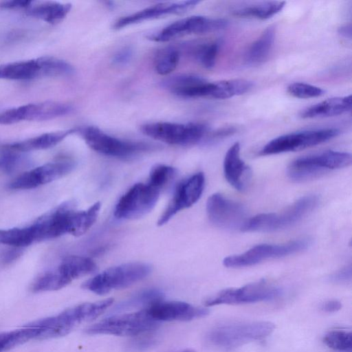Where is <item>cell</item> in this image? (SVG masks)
Instances as JSON below:
<instances>
[{"label":"cell","mask_w":352,"mask_h":352,"mask_svg":"<svg viewBox=\"0 0 352 352\" xmlns=\"http://www.w3.org/2000/svg\"><path fill=\"white\" fill-rule=\"evenodd\" d=\"M112 298L85 302L69 308L59 314L28 324L33 339H47L65 336L80 324L101 315L113 303Z\"/></svg>","instance_id":"cell-1"},{"label":"cell","mask_w":352,"mask_h":352,"mask_svg":"<svg viewBox=\"0 0 352 352\" xmlns=\"http://www.w3.org/2000/svg\"><path fill=\"white\" fill-rule=\"evenodd\" d=\"M318 204V197L316 195L304 196L283 212L262 213L248 219L241 230L272 232L289 228L310 213Z\"/></svg>","instance_id":"cell-2"},{"label":"cell","mask_w":352,"mask_h":352,"mask_svg":"<svg viewBox=\"0 0 352 352\" xmlns=\"http://www.w3.org/2000/svg\"><path fill=\"white\" fill-rule=\"evenodd\" d=\"M351 162L350 153L329 150L296 159L289 164L287 172L292 181L303 182L320 177L329 170L347 167Z\"/></svg>","instance_id":"cell-3"},{"label":"cell","mask_w":352,"mask_h":352,"mask_svg":"<svg viewBox=\"0 0 352 352\" xmlns=\"http://www.w3.org/2000/svg\"><path fill=\"white\" fill-rule=\"evenodd\" d=\"M74 72V68L72 65L53 56H43L0 65V79L23 80L69 76Z\"/></svg>","instance_id":"cell-4"},{"label":"cell","mask_w":352,"mask_h":352,"mask_svg":"<svg viewBox=\"0 0 352 352\" xmlns=\"http://www.w3.org/2000/svg\"><path fill=\"white\" fill-rule=\"evenodd\" d=\"M151 271L152 267L148 263H127L107 269L86 281L82 287L102 295L131 286L148 276Z\"/></svg>","instance_id":"cell-5"},{"label":"cell","mask_w":352,"mask_h":352,"mask_svg":"<svg viewBox=\"0 0 352 352\" xmlns=\"http://www.w3.org/2000/svg\"><path fill=\"white\" fill-rule=\"evenodd\" d=\"M274 328L273 323L265 321L226 324L212 329L208 335V340L215 346L230 349L263 339Z\"/></svg>","instance_id":"cell-6"},{"label":"cell","mask_w":352,"mask_h":352,"mask_svg":"<svg viewBox=\"0 0 352 352\" xmlns=\"http://www.w3.org/2000/svg\"><path fill=\"white\" fill-rule=\"evenodd\" d=\"M145 135L168 144L190 146L200 142L206 135L207 125L201 122L186 124L156 122L141 126Z\"/></svg>","instance_id":"cell-7"},{"label":"cell","mask_w":352,"mask_h":352,"mask_svg":"<svg viewBox=\"0 0 352 352\" xmlns=\"http://www.w3.org/2000/svg\"><path fill=\"white\" fill-rule=\"evenodd\" d=\"M77 132L91 149L109 157L129 158L153 148V146L144 142L126 141L116 138L94 126L77 128Z\"/></svg>","instance_id":"cell-8"},{"label":"cell","mask_w":352,"mask_h":352,"mask_svg":"<svg viewBox=\"0 0 352 352\" xmlns=\"http://www.w3.org/2000/svg\"><path fill=\"white\" fill-rule=\"evenodd\" d=\"M159 323L145 309L137 312L105 318L89 327L86 329V333L90 335L134 336L156 329Z\"/></svg>","instance_id":"cell-9"},{"label":"cell","mask_w":352,"mask_h":352,"mask_svg":"<svg viewBox=\"0 0 352 352\" xmlns=\"http://www.w3.org/2000/svg\"><path fill=\"white\" fill-rule=\"evenodd\" d=\"M340 133L336 128L306 130L280 135L268 142L258 153L270 155L301 151L326 142Z\"/></svg>","instance_id":"cell-10"},{"label":"cell","mask_w":352,"mask_h":352,"mask_svg":"<svg viewBox=\"0 0 352 352\" xmlns=\"http://www.w3.org/2000/svg\"><path fill=\"white\" fill-rule=\"evenodd\" d=\"M309 245L310 241L307 239H300L284 244H260L242 254L226 257L223 264L230 268L249 267L268 259L298 253L307 249Z\"/></svg>","instance_id":"cell-11"},{"label":"cell","mask_w":352,"mask_h":352,"mask_svg":"<svg viewBox=\"0 0 352 352\" xmlns=\"http://www.w3.org/2000/svg\"><path fill=\"white\" fill-rule=\"evenodd\" d=\"M160 190L148 183H138L118 200L114 216L118 219H136L151 212L156 205Z\"/></svg>","instance_id":"cell-12"},{"label":"cell","mask_w":352,"mask_h":352,"mask_svg":"<svg viewBox=\"0 0 352 352\" xmlns=\"http://www.w3.org/2000/svg\"><path fill=\"white\" fill-rule=\"evenodd\" d=\"M282 292L280 287L261 280L239 288L223 289L208 298L204 305L210 307L267 301L279 297Z\"/></svg>","instance_id":"cell-13"},{"label":"cell","mask_w":352,"mask_h":352,"mask_svg":"<svg viewBox=\"0 0 352 352\" xmlns=\"http://www.w3.org/2000/svg\"><path fill=\"white\" fill-rule=\"evenodd\" d=\"M70 104L54 101L28 104L0 113V124H11L23 120L44 121L71 113Z\"/></svg>","instance_id":"cell-14"},{"label":"cell","mask_w":352,"mask_h":352,"mask_svg":"<svg viewBox=\"0 0 352 352\" xmlns=\"http://www.w3.org/2000/svg\"><path fill=\"white\" fill-rule=\"evenodd\" d=\"M228 25V21L224 19L191 16L170 23L157 33L149 36L148 38L155 42H166L186 34L219 31Z\"/></svg>","instance_id":"cell-15"},{"label":"cell","mask_w":352,"mask_h":352,"mask_svg":"<svg viewBox=\"0 0 352 352\" xmlns=\"http://www.w3.org/2000/svg\"><path fill=\"white\" fill-rule=\"evenodd\" d=\"M206 213L212 224L226 230H241L248 219L245 209L241 204L220 193H214L208 197Z\"/></svg>","instance_id":"cell-16"},{"label":"cell","mask_w":352,"mask_h":352,"mask_svg":"<svg viewBox=\"0 0 352 352\" xmlns=\"http://www.w3.org/2000/svg\"><path fill=\"white\" fill-rule=\"evenodd\" d=\"M205 186V176L201 172L195 173L180 182L165 210L157 221L158 226H163L177 212L190 208L201 197Z\"/></svg>","instance_id":"cell-17"},{"label":"cell","mask_w":352,"mask_h":352,"mask_svg":"<svg viewBox=\"0 0 352 352\" xmlns=\"http://www.w3.org/2000/svg\"><path fill=\"white\" fill-rule=\"evenodd\" d=\"M76 209L70 202H65L54 210L40 217L32 226L35 240L41 241L70 234Z\"/></svg>","instance_id":"cell-18"},{"label":"cell","mask_w":352,"mask_h":352,"mask_svg":"<svg viewBox=\"0 0 352 352\" xmlns=\"http://www.w3.org/2000/svg\"><path fill=\"white\" fill-rule=\"evenodd\" d=\"M199 2V1H183L157 3L133 14L121 17L115 22L113 28L119 30L162 16L182 14L195 8Z\"/></svg>","instance_id":"cell-19"},{"label":"cell","mask_w":352,"mask_h":352,"mask_svg":"<svg viewBox=\"0 0 352 352\" xmlns=\"http://www.w3.org/2000/svg\"><path fill=\"white\" fill-rule=\"evenodd\" d=\"M146 309L149 315L158 322L191 320L204 317L209 312L207 309L196 307L187 302L179 301H160Z\"/></svg>","instance_id":"cell-20"},{"label":"cell","mask_w":352,"mask_h":352,"mask_svg":"<svg viewBox=\"0 0 352 352\" xmlns=\"http://www.w3.org/2000/svg\"><path fill=\"white\" fill-rule=\"evenodd\" d=\"M223 174L227 182L236 190L243 191L247 188L251 170L240 156V144H233L227 151L223 164Z\"/></svg>","instance_id":"cell-21"},{"label":"cell","mask_w":352,"mask_h":352,"mask_svg":"<svg viewBox=\"0 0 352 352\" xmlns=\"http://www.w3.org/2000/svg\"><path fill=\"white\" fill-rule=\"evenodd\" d=\"M72 4L52 1H30L23 10L28 16L50 23L60 22L68 14Z\"/></svg>","instance_id":"cell-22"},{"label":"cell","mask_w":352,"mask_h":352,"mask_svg":"<svg viewBox=\"0 0 352 352\" xmlns=\"http://www.w3.org/2000/svg\"><path fill=\"white\" fill-rule=\"evenodd\" d=\"M351 95L328 98L302 111V118H318L336 116L350 111Z\"/></svg>","instance_id":"cell-23"},{"label":"cell","mask_w":352,"mask_h":352,"mask_svg":"<svg viewBox=\"0 0 352 352\" xmlns=\"http://www.w3.org/2000/svg\"><path fill=\"white\" fill-rule=\"evenodd\" d=\"M276 28L267 27L260 36L250 45L245 54V61L249 65L263 63L270 56L274 45Z\"/></svg>","instance_id":"cell-24"},{"label":"cell","mask_w":352,"mask_h":352,"mask_svg":"<svg viewBox=\"0 0 352 352\" xmlns=\"http://www.w3.org/2000/svg\"><path fill=\"white\" fill-rule=\"evenodd\" d=\"M76 132H77V128L45 133L34 138L10 144L9 146L13 150L21 153L46 149L56 145L66 137Z\"/></svg>","instance_id":"cell-25"},{"label":"cell","mask_w":352,"mask_h":352,"mask_svg":"<svg viewBox=\"0 0 352 352\" xmlns=\"http://www.w3.org/2000/svg\"><path fill=\"white\" fill-rule=\"evenodd\" d=\"M97 265L90 258L71 255L62 261L57 271L70 283L73 280L92 274Z\"/></svg>","instance_id":"cell-26"},{"label":"cell","mask_w":352,"mask_h":352,"mask_svg":"<svg viewBox=\"0 0 352 352\" xmlns=\"http://www.w3.org/2000/svg\"><path fill=\"white\" fill-rule=\"evenodd\" d=\"M253 83L246 79H231L210 82L208 97L214 99H227L249 91Z\"/></svg>","instance_id":"cell-27"},{"label":"cell","mask_w":352,"mask_h":352,"mask_svg":"<svg viewBox=\"0 0 352 352\" xmlns=\"http://www.w3.org/2000/svg\"><path fill=\"white\" fill-rule=\"evenodd\" d=\"M75 167L71 160H59L50 162L31 170L37 186L56 180L70 173Z\"/></svg>","instance_id":"cell-28"},{"label":"cell","mask_w":352,"mask_h":352,"mask_svg":"<svg viewBox=\"0 0 352 352\" xmlns=\"http://www.w3.org/2000/svg\"><path fill=\"white\" fill-rule=\"evenodd\" d=\"M285 5V1H280L259 2L237 8L233 11V14L239 17L265 20L280 12Z\"/></svg>","instance_id":"cell-29"},{"label":"cell","mask_w":352,"mask_h":352,"mask_svg":"<svg viewBox=\"0 0 352 352\" xmlns=\"http://www.w3.org/2000/svg\"><path fill=\"white\" fill-rule=\"evenodd\" d=\"M35 241L34 229L32 226L8 230H0V244L16 248H23Z\"/></svg>","instance_id":"cell-30"},{"label":"cell","mask_w":352,"mask_h":352,"mask_svg":"<svg viewBox=\"0 0 352 352\" xmlns=\"http://www.w3.org/2000/svg\"><path fill=\"white\" fill-rule=\"evenodd\" d=\"M163 294L154 289L144 290L120 302L116 307L117 311L148 306V307L162 301Z\"/></svg>","instance_id":"cell-31"},{"label":"cell","mask_w":352,"mask_h":352,"mask_svg":"<svg viewBox=\"0 0 352 352\" xmlns=\"http://www.w3.org/2000/svg\"><path fill=\"white\" fill-rule=\"evenodd\" d=\"M179 51L174 47H168L159 51L154 60L155 72L166 76L173 72L179 60Z\"/></svg>","instance_id":"cell-32"},{"label":"cell","mask_w":352,"mask_h":352,"mask_svg":"<svg viewBox=\"0 0 352 352\" xmlns=\"http://www.w3.org/2000/svg\"><path fill=\"white\" fill-rule=\"evenodd\" d=\"M206 81L205 78L197 75L182 74L166 78L162 86L177 96L182 91Z\"/></svg>","instance_id":"cell-33"},{"label":"cell","mask_w":352,"mask_h":352,"mask_svg":"<svg viewBox=\"0 0 352 352\" xmlns=\"http://www.w3.org/2000/svg\"><path fill=\"white\" fill-rule=\"evenodd\" d=\"M69 283L57 271L44 274L37 278L32 285L34 292L54 291L60 289Z\"/></svg>","instance_id":"cell-34"},{"label":"cell","mask_w":352,"mask_h":352,"mask_svg":"<svg viewBox=\"0 0 352 352\" xmlns=\"http://www.w3.org/2000/svg\"><path fill=\"white\" fill-rule=\"evenodd\" d=\"M221 44L220 41H214L196 47L195 56L204 67L211 69L214 66Z\"/></svg>","instance_id":"cell-35"},{"label":"cell","mask_w":352,"mask_h":352,"mask_svg":"<svg viewBox=\"0 0 352 352\" xmlns=\"http://www.w3.org/2000/svg\"><path fill=\"white\" fill-rule=\"evenodd\" d=\"M176 169L165 164H156L150 171L147 183L162 190L176 175Z\"/></svg>","instance_id":"cell-36"},{"label":"cell","mask_w":352,"mask_h":352,"mask_svg":"<svg viewBox=\"0 0 352 352\" xmlns=\"http://www.w3.org/2000/svg\"><path fill=\"white\" fill-rule=\"evenodd\" d=\"M21 152L11 148L9 145L0 147V170L10 173L25 163Z\"/></svg>","instance_id":"cell-37"},{"label":"cell","mask_w":352,"mask_h":352,"mask_svg":"<svg viewBox=\"0 0 352 352\" xmlns=\"http://www.w3.org/2000/svg\"><path fill=\"white\" fill-rule=\"evenodd\" d=\"M324 343L331 349L351 352L352 335L344 331H333L328 333L323 338Z\"/></svg>","instance_id":"cell-38"},{"label":"cell","mask_w":352,"mask_h":352,"mask_svg":"<svg viewBox=\"0 0 352 352\" xmlns=\"http://www.w3.org/2000/svg\"><path fill=\"white\" fill-rule=\"evenodd\" d=\"M287 92L298 98H317L324 95L322 88L305 82H294L287 87Z\"/></svg>","instance_id":"cell-39"},{"label":"cell","mask_w":352,"mask_h":352,"mask_svg":"<svg viewBox=\"0 0 352 352\" xmlns=\"http://www.w3.org/2000/svg\"><path fill=\"white\" fill-rule=\"evenodd\" d=\"M25 342L21 329L0 333V352Z\"/></svg>","instance_id":"cell-40"},{"label":"cell","mask_w":352,"mask_h":352,"mask_svg":"<svg viewBox=\"0 0 352 352\" xmlns=\"http://www.w3.org/2000/svg\"><path fill=\"white\" fill-rule=\"evenodd\" d=\"M0 250V265H6L16 260L22 254L21 248L6 245Z\"/></svg>","instance_id":"cell-41"},{"label":"cell","mask_w":352,"mask_h":352,"mask_svg":"<svg viewBox=\"0 0 352 352\" xmlns=\"http://www.w3.org/2000/svg\"><path fill=\"white\" fill-rule=\"evenodd\" d=\"M133 54L131 47H124L118 50L112 58V63L117 66H123L128 64L132 59Z\"/></svg>","instance_id":"cell-42"},{"label":"cell","mask_w":352,"mask_h":352,"mask_svg":"<svg viewBox=\"0 0 352 352\" xmlns=\"http://www.w3.org/2000/svg\"><path fill=\"white\" fill-rule=\"evenodd\" d=\"M351 266L347 265L333 273L329 279L335 283H347L351 280Z\"/></svg>","instance_id":"cell-43"},{"label":"cell","mask_w":352,"mask_h":352,"mask_svg":"<svg viewBox=\"0 0 352 352\" xmlns=\"http://www.w3.org/2000/svg\"><path fill=\"white\" fill-rule=\"evenodd\" d=\"M236 129L234 126H226L214 131L208 138V142H215L232 135Z\"/></svg>","instance_id":"cell-44"},{"label":"cell","mask_w":352,"mask_h":352,"mask_svg":"<svg viewBox=\"0 0 352 352\" xmlns=\"http://www.w3.org/2000/svg\"><path fill=\"white\" fill-rule=\"evenodd\" d=\"M30 0H14L0 1V8L8 10H24Z\"/></svg>","instance_id":"cell-45"},{"label":"cell","mask_w":352,"mask_h":352,"mask_svg":"<svg viewBox=\"0 0 352 352\" xmlns=\"http://www.w3.org/2000/svg\"><path fill=\"white\" fill-rule=\"evenodd\" d=\"M342 307L340 302L336 300H328L323 303L322 305V309L327 313L336 312L340 310Z\"/></svg>","instance_id":"cell-46"},{"label":"cell","mask_w":352,"mask_h":352,"mask_svg":"<svg viewBox=\"0 0 352 352\" xmlns=\"http://www.w3.org/2000/svg\"><path fill=\"white\" fill-rule=\"evenodd\" d=\"M155 340L152 338L136 340V342H135V343H133L131 346L134 349L137 350L144 349L147 347H149L150 346H152Z\"/></svg>","instance_id":"cell-47"},{"label":"cell","mask_w":352,"mask_h":352,"mask_svg":"<svg viewBox=\"0 0 352 352\" xmlns=\"http://www.w3.org/2000/svg\"><path fill=\"white\" fill-rule=\"evenodd\" d=\"M338 33L342 37L351 39V25H345L340 27L338 30Z\"/></svg>","instance_id":"cell-48"},{"label":"cell","mask_w":352,"mask_h":352,"mask_svg":"<svg viewBox=\"0 0 352 352\" xmlns=\"http://www.w3.org/2000/svg\"><path fill=\"white\" fill-rule=\"evenodd\" d=\"M182 352H195L194 351L191 350V349H187V350H184Z\"/></svg>","instance_id":"cell-49"}]
</instances>
